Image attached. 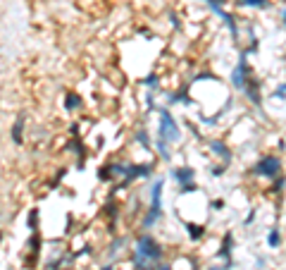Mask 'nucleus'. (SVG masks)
Listing matches in <instances>:
<instances>
[{
  "instance_id": "9",
  "label": "nucleus",
  "mask_w": 286,
  "mask_h": 270,
  "mask_svg": "<svg viewBox=\"0 0 286 270\" xmlns=\"http://www.w3.org/2000/svg\"><path fill=\"white\" fill-rule=\"evenodd\" d=\"M279 244H281V234H279V230H270V234H267V247L277 249Z\"/></svg>"
},
{
  "instance_id": "7",
  "label": "nucleus",
  "mask_w": 286,
  "mask_h": 270,
  "mask_svg": "<svg viewBox=\"0 0 286 270\" xmlns=\"http://www.w3.org/2000/svg\"><path fill=\"white\" fill-rule=\"evenodd\" d=\"M210 148H212V151H215L219 158L225 160V163H229V160H232V151L227 148L225 141H217V139H215V141H210Z\"/></svg>"
},
{
  "instance_id": "15",
  "label": "nucleus",
  "mask_w": 286,
  "mask_h": 270,
  "mask_svg": "<svg viewBox=\"0 0 286 270\" xmlns=\"http://www.w3.org/2000/svg\"><path fill=\"white\" fill-rule=\"evenodd\" d=\"M279 88H281V91H284V94H286V84H281V86H279Z\"/></svg>"
},
{
  "instance_id": "12",
  "label": "nucleus",
  "mask_w": 286,
  "mask_h": 270,
  "mask_svg": "<svg viewBox=\"0 0 286 270\" xmlns=\"http://www.w3.org/2000/svg\"><path fill=\"white\" fill-rule=\"evenodd\" d=\"M79 103H81V101H79L77 96H70V98H67V101H65V105H67V108H79Z\"/></svg>"
},
{
  "instance_id": "18",
  "label": "nucleus",
  "mask_w": 286,
  "mask_h": 270,
  "mask_svg": "<svg viewBox=\"0 0 286 270\" xmlns=\"http://www.w3.org/2000/svg\"><path fill=\"white\" fill-rule=\"evenodd\" d=\"M210 270H217V268H210Z\"/></svg>"
},
{
  "instance_id": "1",
  "label": "nucleus",
  "mask_w": 286,
  "mask_h": 270,
  "mask_svg": "<svg viewBox=\"0 0 286 270\" xmlns=\"http://www.w3.org/2000/svg\"><path fill=\"white\" fill-rule=\"evenodd\" d=\"M160 261H163V247L150 234H143V237L136 239V247H134L136 270H157Z\"/></svg>"
},
{
  "instance_id": "14",
  "label": "nucleus",
  "mask_w": 286,
  "mask_h": 270,
  "mask_svg": "<svg viewBox=\"0 0 286 270\" xmlns=\"http://www.w3.org/2000/svg\"><path fill=\"white\" fill-rule=\"evenodd\" d=\"M157 270H172L170 265H157Z\"/></svg>"
},
{
  "instance_id": "8",
  "label": "nucleus",
  "mask_w": 286,
  "mask_h": 270,
  "mask_svg": "<svg viewBox=\"0 0 286 270\" xmlns=\"http://www.w3.org/2000/svg\"><path fill=\"white\" fill-rule=\"evenodd\" d=\"M236 5H241V8H258V10H265V8H270V0H236Z\"/></svg>"
},
{
  "instance_id": "13",
  "label": "nucleus",
  "mask_w": 286,
  "mask_h": 270,
  "mask_svg": "<svg viewBox=\"0 0 286 270\" xmlns=\"http://www.w3.org/2000/svg\"><path fill=\"white\" fill-rule=\"evenodd\" d=\"M146 84H148V86H155V84H157V77H155V74L146 77Z\"/></svg>"
},
{
  "instance_id": "4",
  "label": "nucleus",
  "mask_w": 286,
  "mask_h": 270,
  "mask_svg": "<svg viewBox=\"0 0 286 270\" xmlns=\"http://www.w3.org/2000/svg\"><path fill=\"white\" fill-rule=\"evenodd\" d=\"M181 139V132H179V125L174 122L167 110H160V141L165 143H177Z\"/></svg>"
},
{
  "instance_id": "3",
  "label": "nucleus",
  "mask_w": 286,
  "mask_h": 270,
  "mask_svg": "<svg viewBox=\"0 0 286 270\" xmlns=\"http://www.w3.org/2000/svg\"><path fill=\"white\" fill-rule=\"evenodd\" d=\"M163 187H165V182L157 179V182L153 184V189H150V211H148V215L143 218V225H146V227L155 225L160 220V215H163Z\"/></svg>"
},
{
  "instance_id": "6",
  "label": "nucleus",
  "mask_w": 286,
  "mask_h": 270,
  "mask_svg": "<svg viewBox=\"0 0 286 270\" xmlns=\"http://www.w3.org/2000/svg\"><path fill=\"white\" fill-rule=\"evenodd\" d=\"M174 179L181 182V191H194L196 189L194 170H191V167H177V170H174Z\"/></svg>"
},
{
  "instance_id": "17",
  "label": "nucleus",
  "mask_w": 286,
  "mask_h": 270,
  "mask_svg": "<svg viewBox=\"0 0 286 270\" xmlns=\"http://www.w3.org/2000/svg\"><path fill=\"white\" fill-rule=\"evenodd\" d=\"M105 270H112V268H105Z\"/></svg>"
},
{
  "instance_id": "10",
  "label": "nucleus",
  "mask_w": 286,
  "mask_h": 270,
  "mask_svg": "<svg viewBox=\"0 0 286 270\" xmlns=\"http://www.w3.org/2000/svg\"><path fill=\"white\" fill-rule=\"evenodd\" d=\"M186 230L191 232V239H194V242H196V239H201V237H203V232H205V230L201 227V225H186Z\"/></svg>"
},
{
  "instance_id": "5",
  "label": "nucleus",
  "mask_w": 286,
  "mask_h": 270,
  "mask_svg": "<svg viewBox=\"0 0 286 270\" xmlns=\"http://www.w3.org/2000/svg\"><path fill=\"white\" fill-rule=\"evenodd\" d=\"M248 81H250V70H248L246 53H243V55H241V60H239V65H236V67H234V72H232V84L239 88V91H243Z\"/></svg>"
},
{
  "instance_id": "2",
  "label": "nucleus",
  "mask_w": 286,
  "mask_h": 270,
  "mask_svg": "<svg viewBox=\"0 0 286 270\" xmlns=\"http://www.w3.org/2000/svg\"><path fill=\"white\" fill-rule=\"evenodd\" d=\"M253 172L258 177H265V179H279L281 177V158L274 153H267L256 163Z\"/></svg>"
},
{
  "instance_id": "16",
  "label": "nucleus",
  "mask_w": 286,
  "mask_h": 270,
  "mask_svg": "<svg viewBox=\"0 0 286 270\" xmlns=\"http://www.w3.org/2000/svg\"><path fill=\"white\" fill-rule=\"evenodd\" d=\"M284 26H286V8H284Z\"/></svg>"
},
{
  "instance_id": "11",
  "label": "nucleus",
  "mask_w": 286,
  "mask_h": 270,
  "mask_svg": "<svg viewBox=\"0 0 286 270\" xmlns=\"http://www.w3.org/2000/svg\"><path fill=\"white\" fill-rule=\"evenodd\" d=\"M22 125H24V117H19L17 119V125H15V141L17 143L22 141Z\"/></svg>"
}]
</instances>
